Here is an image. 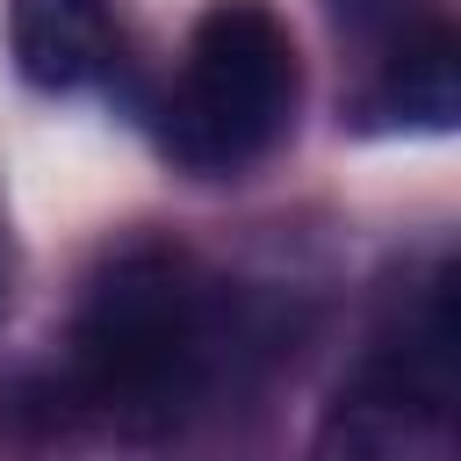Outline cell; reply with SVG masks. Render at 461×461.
Segmentation results:
<instances>
[{
	"label": "cell",
	"mask_w": 461,
	"mask_h": 461,
	"mask_svg": "<svg viewBox=\"0 0 461 461\" xmlns=\"http://www.w3.org/2000/svg\"><path fill=\"white\" fill-rule=\"evenodd\" d=\"M230 360L223 288L173 245H122L72 317V382L108 425L158 432L187 418Z\"/></svg>",
	"instance_id": "1"
},
{
	"label": "cell",
	"mask_w": 461,
	"mask_h": 461,
	"mask_svg": "<svg viewBox=\"0 0 461 461\" xmlns=\"http://www.w3.org/2000/svg\"><path fill=\"white\" fill-rule=\"evenodd\" d=\"M303 94L295 72V36L267 0H209L187 29L173 101H166V137L187 166L230 173L274 151Z\"/></svg>",
	"instance_id": "2"
},
{
	"label": "cell",
	"mask_w": 461,
	"mask_h": 461,
	"mask_svg": "<svg viewBox=\"0 0 461 461\" xmlns=\"http://www.w3.org/2000/svg\"><path fill=\"white\" fill-rule=\"evenodd\" d=\"M310 461H454L447 396L403 382L396 367H375L324 411Z\"/></svg>",
	"instance_id": "3"
},
{
	"label": "cell",
	"mask_w": 461,
	"mask_h": 461,
	"mask_svg": "<svg viewBox=\"0 0 461 461\" xmlns=\"http://www.w3.org/2000/svg\"><path fill=\"white\" fill-rule=\"evenodd\" d=\"M7 50L29 86L72 94L115 58V0H7Z\"/></svg>",
	"instance_id": "4"
},
{
	"label": "cell",
	"mask_w": 461,
	"mask_h": 461,
	"mask_svg": "<svg viewBox=\"0 0 461 461\" xmlns=\"http://www.w3.org/2000/svg\"><path fill=\"white\" fill-rule=\"evenodd\" d=\"M382 108L396 122H418V130H447L454 122L461 79H454V29L447 22L403 29V43L389 58V79H382Z\"/></svg>",
	"instance_id": "5"
},
{
	"label": "cell",
	"mask_w": 461,
	"mask_h": 461,
	"mask_svg": "<svg viewBox=\"0 0 461 461\" xmlns=\"http://www.w3.org/2000/svg\"><path fill=\"white\" fill-rule=\"evenodd\" d=\"M346 29H360V36H382V29H411V14H418V0H324Z\"/></svg>",
	"instance_id": "6"
}]
</instances>
